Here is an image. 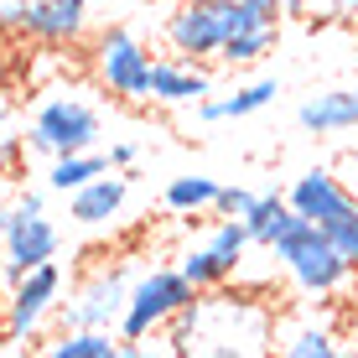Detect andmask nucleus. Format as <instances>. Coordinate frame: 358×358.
<instances>
[{
    "label": "nucleus",
    "mask_w": 358,
    "mask_h": 358,
    "mask_svg": "<svg viewBox=\"0 0 358 358\" xmlns=\"http://www.w3.org/2000/svg\"><path fill=\"white\" fill-rule=\"evenodd\" d=\"M296 125L306 135H348V130H358V83L317 89L312 99H301V104H296Z\"/></svg>",
    "instance_id": "15"
},
{
    "label": "nucleus",
    "mask_w": 358,
    "mask_h": 358,
    "mask_svg": "<svg viewBox=\"0 0 358 358\" xmlns=\"http://www.w3.org/2000/svg\"><path fill=\"white\" fill-rule=\"evenodd\" d=\"M218 187H224V182H213V177H171L162 203L182 218H197V213H208V208L218 203Z\"/></svg>",
    "instance_id": "21"
},
{
    "label": "nucleus",
    "mask_w": 358,
    "mask_h": 358,
    "mask_svg": "<svg viewBox=\"0 0 358 358\" xmlns=\"http://www.w3.org/2000/svg\"><path fill=\"white\" fill-rule=\"evenodd\" d=\"M99 171H109V156H99V151H63V156H52V166H47V187L68 197L73 187L94 182Z\"/></svg>",
    "instance_id": "20"
},
{
    "label": "nucleus",
    "mask_w": 358,
    "mask_h": 358,
    "mask_svg": "<svg viewBox=\"0 0 358 358\" xmlns=\"http://www.w3.org/2000/svg\"><path fill=\"white\" fill-rule=\"evenodd\" d=\"M0 244H6L0 286H16V280H27V270H36L42 260H57L63 234H57V224L47 213H16V203H10V224L0 234Z\"/></svg>",
    "instance_id": "9"
},
{
    "label": "nucleus",
    "mask_w": 358,
    "mask_h": 358,
    "mask_svg": "<svg viewBox=\"0 0 358 358\" xmlns=\"http://www.w3.org/2000/svg\"><path fill=\"white\" fill-rule=\"evenodd\" d=\"M218 16H224L218 63L255 68V63H265V57L280 47V21H286L280 0H229V6H218Z\"/></svg>",
    "instance_id": "5"
},
{
    "label": "nucleus",
    "mask_w": 358,
    "mask_h": 358,
    "mask_svg": "<svg viewBox=\"0 0 358 358\" xmlns=\"http://www.w3.org/2000/svg\"><path fill=\"white\" fill-rule=\"evenodd\" d=\"M306 6H312V0H280V10H286V16H306Z\"/></svg>",
    "instance_id": "30"
},
{
    "label": "nucleus",
    "mask_w": 358,
    "mask_h": 358,
    "mask_svg": "<svg viewBox=\"0 0 358 358\" xmlns=\"http://www.w3.org/2000/svg\"><path fill=\"white\" fill-rule=\"evenodd\" d=\"M83 31H89V0H27L21 36L42 47H73Z\"/></svg>",
    "instance_id": "13"
},
{
    "label": "nucleus",
    "mask_w": 358,
    "mask_h": 358,
    "mask_svg": "<svg viewBox=\"0 0 358 358\" xmlns=\"http://www.w3.org/2000/svg\"><path fill=\"white\" fill-rule=\"evenodd\" d=\"M47 358H120L125 338L115 327H63V338L42 343Z\"/></svg>",
    "instance_id": "18"
},
{
    "label": "nucleus",
    "mask_w": 358,
    "mask_h": 358,
    "mask_svg": "<svg viewBox=\"0 0 358 358\" xmlns=\"http://www.w3.org/2000/svg\"><path fill=\"white\" fill-rule=\"evenodd\" d=\"M177 353L197 358H260L275 353V306L250 291H197L166 327Z\"/></svg>",
    "instance_id": "1"
},
{
    "label": "nucleus",
    "mask_w": 358,
    "mask_h": 358,
    "mask_svg": "<svg viewBox=\"0 0 358 358\" xmlns=\"http://www.w3.org/2000/svg\"><path fill=\"white\" fill-rule=\"evenodd\" d=\"M286 203L301 218H312L317 229H332L338 218H348L358 208V197L338 182V171H332V166H312V171H301V177L286 187Z\"/></svg>",
    "instance_id": "12"
},
{
    "label": "nucleus",
    "mask_w": 358,
    "mask_h": 358,
    "mask_svg": "<svg viewBox=\"0 0 358 358\" xmlns=\"http://www.w3.org/2000/svg\"><path fill=\"white\" fill-rule=\"evenodd\" d=\"M162 36H166V47L177 57H192V63H208V57H213V63H218L224 16H218V6H208V0H182V6L166 16Z\"/></svg>",
    "instance_id": "11"
},
{
    "label": "nucleus",
    "mask_w": 358,
    "mask_h": 358,
    "mask_svg": "<svg viewBox=\"0 0 358 358\" xmlns=\"http://www.w3.org/2000/svg\"><path fill=\"white\" fill-rule=\"evenodd\" d=\"M130 265H99L89 280L78 286L73 306L63 312V327H115L120 332V312H125V296H130Z\"/></svg>",
    "instance_id": "10"
},
{
    "label": "nucleus",
    "mask_w": 358,
    "mask_h": 358,
    "mask_svg": "<svg viewBox=\"0 0 358 358\" xmlns=\"http://www.w3.org/2000/svg\"><path fill=\"white\" fill-rule=\"evenodd\" d=\"M135 156H141V151H135V145H130V141H120V145H109V166H120V171H125V166H135Z\"/></svg>",
    "instance_id": "26"
},
{
    "label": "nucleus",
    "mask_w": 358,
    "mask_h": 358,
    "mask_svg": "<svg viewBox=\"0 0 358 358\" xmlns=\"http://www.w3.org/2000/svg\"><path fill=\"white\" fill-rule=\"evenodd\" d=\"M353 332H358V312H353Z\"/></svg>",
    "instance_id": "32"
},
{
    "label": "nucleus",
    "mask_w": 358,
    "mask_h": 358,
    "mask_svg": "<svg viewBox=\"0 0 358 358\" xmlns=\"http://www.w3.org/2000/svg\"><path fill=\"white\" fill-rule=\"evenodd\" d=\"M213 94V73L192 57H156L151 63V104H203Z\"/></svg>",
    "instance_id": "14"
},
{
    "label": "nucleus",
    "mask_w": 358,
    "mask_h": 358,
    "mask_svg": "<svg viewBox=\"0 0 358 358\" xmlns=\"http://www.w3.org/2000/svg\"><path fill=\"white\" fill-rule=\"evenodd\" d=\"M327 239H332V244H338V250H343V255H348V260H353V265H358V208H353V213H348V218H338V224H332V229H327Z\"/></svg>",
    "instance_id": "24"
},
{
    "label": "nucleus",
    "mask_w": 358,
    "mask_h": 358,
    "mask_svg": "<svg viewBox=\"0 0 358 358\" xmlns=\"http://www.w3.org/2000/svg\"><path fill=\"white\" fill-rule=\"evenodd\" d=\"M57 291H63L57 260H42L36 270H27V280H16L10 296H6V338L10 343H31L36 332H42V322L52 317Z\"/></svg>",
    "instance_id": "8"
},
{
    "label": "nucleus",
    "mask_w": 358,
    "mask_h": 358,
    "mask_svg": "<svg viewBox=\"0 0 358 358\" xmlns=\"http://www.w3.org/2000/svg\"><path fill=\"white\" fill-rule=\"evenodd\" d=\"M275 94H280V78H255V83H244V89H234L224 99H203V104H197V120H203V125H224V120L260 115V109L275 104Z\"/></svg>",
    "instance_id": "17"
},
{
    "label": "nucleus",
    "mask_w": 358,
    "mask_h": 358,
    "mask_svg": "<svg viewBox=\"0 0 358 358\" xmlns=\"http://www.w3.org/2000/svg\"><path fill=\"white\" fill-rule=\"evenodd\" d=\"M353 166H358V145H353Z\"/></svg>",
    "instance_id": "31"
},
{
    "label": "nucleus",
    "mask_w": 358,
    "mask_h": 358,
    "mask_svg": "<svg viewBox=\"0 0 358 358\" xmlns=\"http://www.w3.org/2000/svg\"><path fill=\"white\" fill-rule=\"evenodd\" d=\"M286 213H291L286 192H255L250 213H244V229H250V244H255V250H270V239L280 234Z\"/></svg>",
    "instance_id": "22"
},
{
    "label": "nucleus",
    "mask_w": 358,
    "mask_h": 358,
    "mask_svg": "<svg viewBox=\"0 0 358 358\" xmlns=\"http://www.w3.org/2000/svg\"><path fill=\"white\" fill-rule=\"evenodd\" d=\"M125 197H130V177H109V171H99L94 182H83V187L68 192V218L83 224V229H99V224H109V218L125 208Z\"/></svg>",
    "instance_id": "16"
},
{
    "label": "nucleus",
    "mask_w": 358,
    "mask_h": 358,
    "mask_svg": "<svg viewBox=\"0 0 358 358\" xmlns=\"http://www.w3.org/2000/svg\"><path fill=\"white\" fill-rule=\"evenodd\" d=\"M99 109L78 94H52L36 104L31 125H27V151H42V156H63V151H94L99 145Z\"/></svg>",
    "instance_id": "4"
},
{
    "label": "nucleus",
    "mask_w": 358,
    "mask_h": 358,
    "mask_svg": "<svg viewBox=\"0 0 358 358\" xmlns=\"http://www.w3.org/2000/svg\"><path fill=\"white\" fill-rule=\"evenodd\" d=\"M275 353H286V358H338V332L327 322H286V327H275Z\"/></svg>",
    "instance_id": "19"
},
{
    "label": "nucleus",
    "mask_w": 358,
    "mask_h": 358,
    "mask_svg": "<svg viewBox=\"0 0 358 358\" xmlns=\"http://www.w3.org/2000/svg\"><path fill=\"white\" fill-rule=\"evenodd\" d=\"M270 255H275L280 270L291 275V286L301 296H317V301H322V296H343L358 275V265L327 239V229H317L312 218H301L296 208L286 213L280 234L270 239Z\"/></svg>",
    "instance_id": "2"
},
{
    "label": "nucleus",
    "mask_w": 358,
    "mask_h": 358,
    "mask_svg": "<svg viewBox=\"0 0 358 358\" xmlns=\"http://www.w3.org/2000/svg\"><path fill=\"white\" fill-rule=\"evenodd\" d=\"M27 21V0H0V31H21Z\"/></svg>",
    "instance_id": "25"
},
{
    "label": "nucleus",
    "mask_w": 358,
    "mask_h": 358,
    "mask_svg": "<svg viewBox=\"0 0 358 358\" xmlns=\"http://www.w3.org/2000/svg\"><path fill=\"white\" fill-rule=\"evenodd\" d=\"M151 63L156 57L145 52V42L130 27H109L99 31L94 42V73L115 99L125 104H151Z\"/></svg>",
    "instance_id": "6"
},
{
    "label": "nucleus",
    "mask_w": 358,
    "mask_h": 358,
    "mask_svg": "<svg viewBox=\"0 0 358 358\" xmlns=\"http://www.w3.org/2000/svg\"><path fill=\"white\" fill-rule=\"evenodd\" d=\"M16 213H47V197L42 192H16Z\"/></svg>",
    "instance_id": "27"
},
{
    "label": "nucleus",
    "mask_w": 358,
    "mask_h": 358,
    "mask_svg": "<svg viewBox=\"0 0 358 358\" xmlns=\"http://www.w3.org/2000/svg\"><path fill=\"white\" fill-rule=\"evenodd\" d=\"M192 296H197V286L182 275V265H156V270H145V275H135L130 296H125V312H120V338L125 343L162 338Z\"/></svg>",
    "instance_id": "3"
},
{
    "label": "nucleus",
    "mask_w": 358,
    "mask_h": 358,
    "mask_svg": "<svg viewBox=\"0 0 358 358\" xmlns=\"http://www.w3.org/2000/svg\"><path fill=\"white\" fill-rule=\"evenodd\" d=\"M10 166H16V135H6V141H0V182H6Z\"/></svg>",
    "instance_id": "29"
},
{
    "label": "nucleus",
    "mask_w": 358,
    "mask_h": 358,
    "mask_svg": "<svg viewBox=\"0 0 358 358\" xmlns=\"http://www.w3.org/2000/svg\"><path fill=\"white\" fill-rule=\"evenodd\" d=\"M250 203H255L250 187H218L213 213H218V218H244V213H250Z\"/></svg>",
    "instance_id": "23"
},
{
    "label": "nucleus",
    "mask_w": 358,
    "mask_h": 358,
    "mask_svg": "<svg viewBox=\"0 0 358 358\" xmlns=\"http://www.w3.org/2000/svg\"><path fill=\"white\" fill-rule=\"evenodd\" d=\"M327 16L332 21H358V0H327Z\"/></svg>",
    "instance_id": "28"
},
{
    "label": "nucleus",
    "mask_w": 358,
    "mask_h": 358,
    "mask_svg": "<svg viewBox=\"0 0 358 358\" xmlns=\"http://www.w3.org/2000/svg\"><path fill=\"white\" fill-rule=\"evenodd\" d=\"M250 250H255V244H250L244 218H224V224L208 234V244H197V250L182 255V275H187L197 291L229 286V280L244 270V255H250Z\"/></svg>",
    "instance_id": "7"
}]
</instances>
